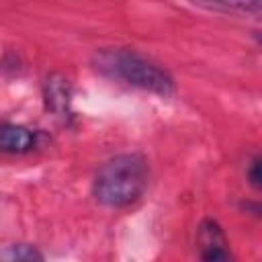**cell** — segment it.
<instances>
[{
  "label": "cell",
  "mask_w": 262,
  "mask_h": 262,
  "mask_svg": "<svg viewBox=\"0 0 262 262\" xmlns=\"http://www.w3.org/2000/svg\"><path fill=\"white\" fill-rule=\"evenodd\" d=\"M248 180H250V184L258 190L260 188V180H262V172H260V158L258 156H254L252 158V162H250V166H248Z\"/></svg>",
  "instance_id": "7"
},
{
  "label": "cell",
  "mask_w": 262,
  "mask_h": 262,
  "mask_svg": "<svg viewBox=\"0 0 262 262\" xmlns=\"http://www.w3.org/2000/svg\"><path fill=\"white\" fill-rule=\"evenodd\" d=\"M0 262H45V258L29 244H14L0 252Z\"/></svg>",
  "instance_id": "6"
},
{
  "label": "cell",
  "mask_w": 262,
  "mask_h": 262,
  "mask_svg": "<svg viewBox=\"0 0 262 262\" xmlns=\"http://www.w3.org/2000/svg\"><path fill=\"white\" fill-rule=\"evenodd\" d=\"M199 250L203 262H235L229 248L227 237L217 221H203L199 227Z\"/></svg>",
  "instance_id": "3"
},
{
  "label": "cell",
  "mask_w": 262,
  "mask_h": 262,
  "mask_svg": "<svg viewBox=\"0 0 262 262\" xmlns=\"http://www.w3.org/2000/svg\"><path fill=\"white\" fill-rule=\"evenodd\" d=\"M45 98H47V104L55 111V113H66L68 106H70V86H68V80L63 78H49L47 84H45Z\"/></svg>",
  "instance_id": "5"
},
{
  "label": "cell",
  "mask_w": 262,
  "mask_h": 262,
  "mask_svg": "<svg viewBox=\"0 0 262 262\" xmlns=\"http://www.w3.org/2000/svg\"><path fill=\"white\" fill-rule=\"evenodd\" d=\"M96 68L129 86H137L143 90H151L158 94H170L174 92V80L172 76L162 70L158 63L149 61L147 57L127 51V49H115V51H102L96 57Z\"/></svg>",
  "instance_id": "2"
},
{
  "label": "cell",
  "mask_w": 262,
  "mask_h": 262,
  "mask_svg": "<svg viewBox=\"0 0 262 262\" xmlns=\"http://www.w3.org/2000/svg\"><path fill=\"white\" fill-rule=\"evenodd\" d=\"M35 145V135L23 125H0V151L4 154H25Z\"/></svg>",
  "instance_id": "4"
},
{
  "label": "cell",
  "mask_w": 262,
  "mask_h": 262,
  "mask_svg": "<svg viewBox=\"0 0 262 262\" xmlns=\"http://www.w3.org/2000/svg\"><path fill=\"white\" fill-rule=\"evenodd\" d=\"M149 182V166L141 154L111 158L96 172L94 196L106 207H125L137 201Z\"/></svg>",
  "instance_id": "1"
}]
</instances>
